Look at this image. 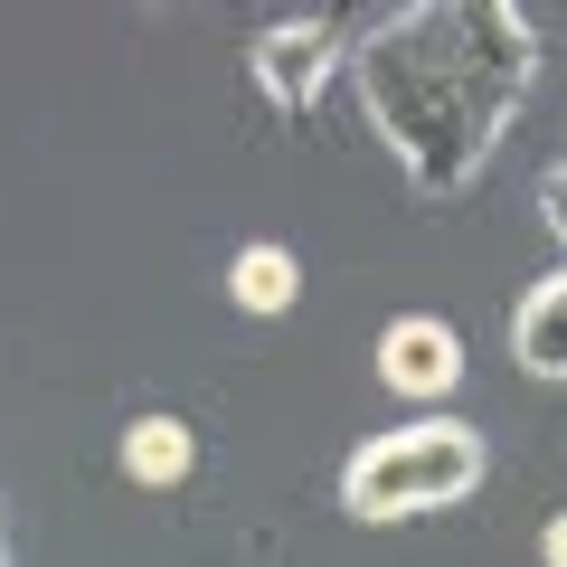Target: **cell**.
<instances>
[{"mask_svg": "<svg viewBox=\"0 0 567 567\" xmlns=\"http://www.w3.org/2000/svg\"><path fill=\"white\" fill-rule=\"evenodd\" d=\"M529 76H539V29L511 0H416L360 29V85L369 133L425 199H464L492 171L502 133L520 123Z\"/></svg>", "mask_w": 567, "mask_h": 567, "instance_id": "obj_1", "label": "cell"}, {"mask_svg": "<svg viewBox=\"0 0 567 567\" xmlns=\"http://www.w3.org/2000/svg\"><path fill=\"white\" fill-rule=\"evenodd\" d=\"M464 492H483V425L464 416H406L388 435H360V454L341 464V511L369 529L425 520Z\"/></svg>", "mask_w": 567, "mask_h": 567, "instance_id": "obj_2", "label": "cell"}, {"mask_svg": "<svg viewBox=\"0 0 567 567\" xmlns=\"http://www.w3.org/2000/svg\"><path fill=\"white\" fill-rule=\"evenodd\" d=\"M360 29L350 10H312V20H275L256 29V48H246V66H256V95L275 104V114H312V104L331 95V85L350 76V58H360Z\"/></svg>", "mask_w": 567, "mask_h": 567, "instance_id": "obj_3", "label": "cell"}, {"mask_svg": "<svg viewBox=\"0 0 567 567\" xmlns=\"http://www.w3.org/2000/svg\"><path fill=\"white\" fill-rule=\"evenodd\" d=\"M379 379L398 388L406 406L445 416V398L464 388V331L435 322V312H398V322L379 331Z\"/></svg>", "mask_w": 567, "mask_h": 567, "instance_id": "obj_4", "label": "cell"}, {"mask_svg": "<svg viewBox=\"0 0 567 567\" xmlns=\"http://www.w3.org/2000/svg\"><path fill=\"white\" fill-rule=\"evenodd\" d=\"M511 360H520L529 379H567V265L539 275L520 303H511Z\"/></svg>", "mask_w": 567, "mask_h": 567, "instance_id": "obj_5", "label": "cell"}, {"mask_svg": "<svg viewBox=\"0 0 567 567\" xmlns=\"http://www.w3.org/2000/svg\"><path fill=\"white\" fill-rule=\"evenodd\" d=\"M227 303L256 312V322H284V312L303 303V265H293V246H237V256H227Z\"/></svg>", "mask_w": 567, "mask_h": 567, "instance_id": "obj_6", "label": "cell"}, {"mask_svg": "<svg viewBox=\"0 0 567 567\" xmlns=\"http://www.w3.org/2000/svg\"><path fill=\"white\" fill-rule=\"evenodd\" d=\"M189 464H199V435L181 416H133L123 425V483L171 492V483H189Z\"/></svg>", "mask_w": 567, "mask_h": 567, "instance_id": "obj_7", "label": "cell"}, {"mask_svg": "<svg viewBox=\"0 0 567 567\" xmlns=\"http://www.w3.org/2000/svg\"><path fill=\"white\" fill-rule=\"evenodd\" d=\"M539 218H548V237L567 246V162H558V171L539 181Z\"/></svg>", "mask_w": 567, "mask_h": 567, "instance_id": "obj_8", "label": "cell"}, {"mask_svg": "<svg viewBox=\"0 0 567 567\" xmlns=\"http://www.w3.org/2000/svg\"><path fill=\"white\" fill-rule=\"evenodd\" d=\"M539 567H567V511H558V520L539 529Z\"/></svg>", "mask_w": 567, "mask_h": 567, "instance_id": "obj_9", "label": "cell"}, {"mask_svg": "<svg viewBox=\"0 0 567 567\" xmlns=\"http://www.w3.org/2000/svg\"><path fill=\"white\" fill-rule=\"evenodd\" d=\"M0 567H10V548H0Z\"/></svg>", "mask_w": 567, "mask_h": 567, "instance_id": "obj_10", "label": "cell"}]
</instances>
